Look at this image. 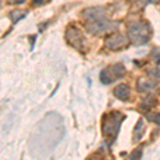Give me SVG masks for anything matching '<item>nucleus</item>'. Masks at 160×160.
Listing matches in <instances>:
<instances>
[{
  "label": "nucleus",
  "instance_id": "1",
  "mask_svg": "<svg viewBox=\"0 0 160 160\" xmlns=\"http://www.w3.org/2000/svg\"><path fill=\"white\" fill-rule=\"evenodd\" d=\"M65 135L63 120L58 113L46 114L33 128L29 139V151L32 156H46L53 151Z\"/></svg>",
  "mask_w": 160,
  "mask_h": 160
},
{
  "label": "nucleus",
  "instance_id": "6",
  "mask_svg": "<svg viewBox=\"0 0 160 160\" xmlns=\"http://www.w3.org/2000/svg\"><path fill=\"white\" fill-rule=\"evenodd\" d=\"M128 43H129L128 38H126L124 34L120 32H113L106 38L105 47L112 51H118L125 49L128 46Z\"/></svg>",
  "mask_w": 160,
  "mask_h": 160
},
{
  "label": "nucleus",
  "instance_id": "11",
  "mask_svg": "<svg viewBox=\"0 0 160 160\" xmlns=\"http://www.w3.org/2000/svg\"><path fill=\"white\" fill-rule=\"evenodd\" d=\"M144 129H145V127H144L143 120H142V118H139V121L137 122L136 126H135V129H133V138H132L133 142L139 141L142 137H143Z\"/></svg>",
  "mask_w": 160,
  "mask_h": 160
},
{
  "label": "nucleus",
  "instance_id": "13",
  "mask_svg": "<svg viewBox=\"0 0 160 160\" xmlns=\"http://www.w3.org/2000/svg\"><path fill=\"white\" fill-rule=\"evenodd\" d=\"M157 100L154 97H145L141 100L140 102V108L142 110H151L152 108H154V106H156Z\"/></svg>",
  "mask_w": 160,
  "mask_h": 160
},
{
  "label": "nucleus",
  "instance_id": "16",
  "mask_svg": "<svg viewBox=\"0 0 160 160\" xmlns=\"http://www.w3.org/2000/svg\"><path fill=\"white\" fill-rule=\"evenodd\" d=\"M130 159H140L141 157H142V151H141V148H137L135 149V151L131 153L130 155Z\"/></svg>",
  "mask_w": 160,
  "mask_h": 160
},
{
  "label": "nucleus",
  "instance_id": "7",
  "mask_svg": "<svg viewBox=\"0 0 160 160\" xmlns=\"http://www.w3.org/2000/svg\"><path fill=\"white\" fill-rule=\"evenodd\" d=\"M66 41L72 47L75 49L82 50L86 45V38L83 37L82 32L75 27H68L65 33Z\"/></svg>",
  "mask_w": 160,
  "mask_h": 160
},
{
  "label": "nucleus",
  "instance_id": "14",
  "mask_svg": "<svg viewBox=\"0 0 160 160\" xmlns=\"http://www.w3.org/2000/svg\"><path fill=\"white\" fill-rule=\"evenodd\" d=\"M145 118L149 122L160 126V113L159 112H148L145 114Z\"/></svg>",
  "mask_w": 160,
  "mask_h": 160
},
{
  "label": "nucleus",
  "instance_id": "2",
  "mask_svg": "<svg viewBox=\"0 0 160 160\" xmlns=\"http://www.w3.org/2000/svg\"><path fill=\"white\" fill-rule=\"evenodd\" d=\"M153 35V28L146 19H137L127 25L128 41L135 46L148 43Z\"/></svg>",
  "mask_w": 160,
  "mask_h": 160
},
{
  "label": "nucleus",
  "instance_id": "10",
  "mask_svg": "<svg viewBox=\"0 0 160 160\" xmlns=\"http://www.w3.org/2000/svg\"><path fill=\"white\" fill-rule=\"evenodd\" d=\"M113 95L118 99L126 102L130 98V88L125 83H120L113 89Z\"/></svg>",
  "mask_w": 160,
  "mask_h": 160
},
{
  "label": "nucleus",
  "instance_id": "12",
  "mask_svg": "<svg viewBox=\"0 0 160 160\" xmlns=\"http://www.w3.org/2000/svg\"><path fill=\"white\" fill-rule=\"evenodd\" d=\"M27 14L28 11H26V10H14V11L10 13V18H11V20L14 24H16L20 19L25 18L27 16Z\"/></svg>",
  "mask_w": 160,
  "mask_h": 160
},
{
  "label": "nucleus",
  "instance_id": "19",
  "mask_svg": "<svg viewBox=\"0 0 160 160\" xmlns=\"http://www.w3.org/2000/svg\"><path fill=\"white\" fill-rule=\"evenodd\" d=\"M10 3H13V4H18V3H22L25 0H8Z\"/></svg>",
  "mask_w": 160,
  "mask_h": 160
},
{
  "label": "nucleus",
  "instance_id": "3",
  "mask_svg": "<svg viewBox=\"0 0 160 160\" xmlns=\"http://www.w3.org/2000/svg\"><path fill=\"white\" fill-rule=\"evenodd\" d=\"M126 115L120 111H111L106 113L102 120V132L105 139L109 143H112L117 139L121 125L125 121Z\"/></svg>",
  "mask_w": 160,
  "mask_h": 160
},
{
  "label": "nucleus",
  "instance_id": "15",
  "mask_svg": "<svg viewBox=\"0 0 160 160\" xmlns=\"http://www.w3.org/2000/svg\"><path fill=\"white\" fill-rule=\"evenodd\" d=\"M148 73L149 76H152L153 78L160 79V68H152V69H148Z\"/></svg>",
  "mask_w": 160,
  "mask_h": 160
},
{
  "label": "nucleus",
  "instance_id": "20",
  "mask_svg": "<svg viewBox=\"0 0 160 160\" xmlns=\"http://www.w3.org/2000/svg\"><path fill=\"white\" fill-rule=\"evenodd\" d=\"M0 3H1V1H0Z\"/></svg>",
  "mask_w": 160,
  "mask_h": 160
},
{
  "label": "nucleus",
  "instance_id": "8",
  "mask_svg": "<svg viewBox=\"0 0 160 160\" xmlns=\"http://www.w3.org/2000/svg\"><path fill=\"white\" fill-rule=\"evenodd\" d=\"M82 15L86 19L97 20L102 18H107V9L105 7H92L87 8L82 11Z\"/></svg>",
  "mask_w": 160,
  "mask_h": 160
},
{
  "label": "nucleus",
  "instance_id": "9",
  "mask_svg": "<svg viewBox=\"0 0 160 160\" xmlns=\"http://www.w3.org/2000/svg\"><path fill=\"white\" fill-rule=\"evenodd\" d=\"M137 91L140 93H151L157 90L158 83L153 79H146V78H139L137 81Z\"/></svg>",
  "mask_w": 160,
  "mask_h": 160
},
{
  "label": "nucleus",
  "instance_id": "5",
  "mask_svg": "<svg viewBox=\"0 0 160 160\" xmlns=\"http://www.w3.org/2000/svg\"><path fill=\"white\" fill-rule=\"evenodd\" d=\"M126 68L122 63L109 65L100 72V81L104 84H110L115 80L121 79L125 76Z\"/></svg>",
  "mask_w": 160,
  "mask_h": 160
},
{
  "label": "nucleus",
  "instance_id": "18",
  "mask_svg": "<svg viewBox=\"0 0 160 160\" xmlns=\"http://www.w3.org/2000/svg\"><path fill=\"white\" fill-rule=\"evenodd\" d=\"M49 0H33V4H35V6H42V4L46 3V2H48Z\"/></svg>",
  "mask_w": 160,
  "mask_h": 160
},
{
  "label": "nucleus",
  "instance_id": "4",
  "mask_svg": "<svg viewBox=\"0 0 160 160\" xmlns=\"http://www.w3.org/2000/svg\"><path fill=\"white\" fill-rule=\"evenodd\" d=\"M87 31L93 35H102L107 32H112L118 28V22L109 20L107 18H102L97 20H90L84 25Z\"/></svg>",
  "mask_w": 160,
  "mask_h": 160
},
{
  "label": "nucleus",
  "instance_id": "17",
  "mask_svg": "<svg viewBox=\"0 0 160 160\" xmlns=\"http://www.w3.org/2000/svg\"><path fill=\"white\" fill-rule=\"evenodd\" d=\"M142 6H146V4H155L158 3L160 0H139Z\"/></svg>",
  "mask_w": 160,
  "mask_h": 160
}]
</instances>
